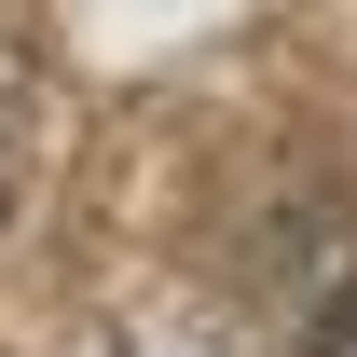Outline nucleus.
Wrapping results in <instances>:
<instances>
[{
    "label": "nucleus",
    "mask_w": 357,
    "mask_h": 357,
    "mask_svg": "<svg viewBox=\"0 0 357 357\" xmlns=\"http://www.w3.org/2000/svg\"><path fill=\"white\" fill-rule=\"evenodd\" d=\"M316 357H357V303H344V316H330V330H316Z\"/></svg>",
    "instance_id": "1"
},
{
    "label": "nucleus",
    "mask_w": 357,
    "mask_h": 357,
    "mask_svg": "<svg viewBox=\"0 0 357 357\" xmlns=\"http://www.w3.org/2000/svg\"><path fill=\"white\" fill-rule=\"evenodd\" d=\"M0 206H14V124H0Z\"/></svg>",
    "instance_id": "2"
}]
</instances>
